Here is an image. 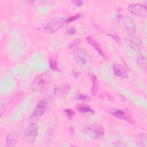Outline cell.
Instances as JSON below:
<instances>
[{
	"instance_id": "4",
	"label": "cell",
	"mask_w": 147,
	"mask_h": 147,
	"mask_svg": "<svg viewBox=\"0 0 147 147\" xmlns=\"http://www.w3.org/2000/svg\"><path fill=\"white\" fill-rule=\"evenodd\" d=\"M51 80V75L49 72L42 73L37 76L32 84V91L36 93L41 92Z\"/></svg>"
},
{
	"instance_id": "10",
	"label": "cell",
	"mask_w": 147,
	"mask_h": 147,
	"mask_svg": "<svg viewBox=\"0 0 147 147\" xmlns=\"http://www.w3.org/2000/svg\"><path fill=\"white\" fill-rule=\"evenodd\" d=\"M47 109V102L44 100H39L32 114L33 118L40 117L43 115Z\"/></svg>"
},
{
	"instance_id": "15",
	"label": "cell",
	"mask_w": 147,
	"mask_h": 147,
	"mask_svg": "<svg viewBox=\"0 0 147 147\" xmlns=\"http://www.w3.org/2000/svg\"><path fill=\"white\" fill-rule=\"evenodd\" d=\"M75 108L78 111L82 113H94V110L90 107H89L88 105L82 104V103H79L77 105Z\"/></svg>"
},
{
	"instance_id": "5",
	"label": "cell",
	"mask_w": 147,
	"mask_h": 147,
	"mask_svg": "<svg viewBox=\"0 0 147 147\" xmlns=\"http://www.w3.org/2000/svg\"><path fill=\"white\" fill-rule=\"evenodd\" d=\"M118 22L121 28L127 35H134L136 32V25L133 20L127 16H121L118 17Z\"/></svg>"
},
{
	"instance_id": "22",
	"label": "cell",
	"mask_w": 147,
	"mask_h": 147,
	"mask_svg": "<svg viewBox=\"0 0 147 147\" xmlns=\"http://www.w3.org/2000/svg\"><path fill=\"white\" fill-rule=\"evenodd\" d=\"M75 6H78V7H80L81 6L83 5V2L82 1H74L72 2Z\"/></svg>"
},
{
	"instance_id": "11",
	"label": "cell",
	"mask_w": 147,
	"mask_h": 147,
	"mask_svg": "<svg viewBox=\"0 0 147 147\" xmlns=\"http://www.w3.org/2000/svg\"><path fill=\"white\" fill-rule=\"evenodd\" d=\"M113 72L119 78H126L128 77V72L126 68L121 64H114L113 66Z\"/></svg>"
},
{
	"instance_id": "2",
	"label": "cell",
	"mask_w": 147,
	"mask_h": 147,
	"mask_svg": "<svg viewBox=\"0 0 147 147\" xmlns=\"http://www.w3.org/2000/svg\"><path fill=\"white\" fill-rule=\"evenodd\" d=\"M65 22L61 17H56L46 22L38 28V30L45 34H52L60 29Z\"/></svg>"
},
{
	"instance_id": "8",
	"label": "cell",
	"mask_w": 147,
	"mask_h": 147,
	"mask_svg": "<svg viewBox=\"0 0 147 147\" xmlns=\"http://www.w3.org/2000/svg\"><path fill=\"white\" fill-rule=\"evenodd\" d=\"M126 44L132 49L138 52L142 47V42L139 38L134 35H127L124 38Z\"/></svg>"
},
{
	"instance_id": "13",
	"label": "cell",
	"mask_w": 147,
	"mask_h": 147,
	"mask_svg": "<svg viewBox=\"0 0 147 147\" xmlns=\"http://www.w3.org/2000/svg\"><path fill=\"white\" fill-rule=\"evenodd\" d=\"M87 41L93 47V48L98 52V53L102 56L103 57H105V53L100 47V45H99V44L92 37V36H88L87 38H86Z\"/></svg>"
},
{
	"instance_id": "12",
	"label": "cell",
	"mask_w": 147,
	"mask_h": 147,
	"mask_svg": "<svg viewBox=\"0 0 147 147\" xmlns=\"http://www.w3.org/2000/svg\"><path fill=\"white\" fill-rule=\"evenodd\" d=\"M18 134L15 131L9 133L5 139V146L12 147L16 146L18 142Z\"/></svg>"
},
{
	"instance_id": "9",
	"label": "cell",
	"mask_w": 147,
	"mask_h": 147,
	"mask_svg": "<svg viewBox=\"0 0 147 147\" xmlns=\"http://www.w3.org/2000/svg\"><path fill=\"white\" fill-rule=\"evenodd\" d=\"M110 113L119 119H121L129 122H131V115L128 110L125 109H112L110 110Z\"/></svg>"
},
{
	"instance_id": "3",
	"label": "cell",
	"mask_w": 147,
	"mask_h": 147,
	"mask_svg": "<svg viewBox=\"0 0 147 147\" xmlns=\"http://www.w3.org/2000/svg\"><path fill=\"white\" fill-rule=\"evenodd\" d=\"M82 132L84 136L91 139H98L105 134L104 127L98 123H90L83 126Z\"/></svg>"
},
{
	"instance_id": "14",
	"label": "cell",
	"mask_w": 147,
	"mask_h": 147,
	"mask_svg": "<svg viewBox=\"0 0 147 147\" xmlns=\"http://www.w3.org/2000/svg\"><path fill=\"white\" fill-rule=\"evenodd\" d=\"M137 64L138 67L144 71H146L147 62L146 58L144 55H140L137 58Z\"/></svg>"
},
{
	"instance_id": "20",
	"label": "cell",
	"mask_w": 147,
	"mask_h": 147,
	"mask_svg": "<svg viewBox=\"0 0 147 147\" xmlns=\"http://www.w3.org/2000/svg\"><path fill=\"white\" fill-rule=\"evenodd\" d=\"M66 33L68 34H74L76 33V29L73 27H70L66 30Z\"/></svg>"
},
{
	"instance_id": "18",
	"label": "cell",
	"mask_w": 147,
	"mask_h": 147,
	"mask_svg": "<svg viewBox=\"0 0 147 147\" xmlns=\"http://www.w3.org/2000/svg\"><path fill=\"white\" fill-rule=\"evenodd\" d=\"M80 17V14H76L73 16H71L69 18H68L66 20H65V22L66 23H69L72 21H74L76 20H78V18H79V17Z\"/></svg>"
},
{
	"instance_id": "1",
	"label": "cell",
	"mask_w": 147,
	"mask_h": 147,
	"mask_svg": "<svg viewBox=\"0 0 147 147\" xmlns=\"http://www.w3.org/2000/svg\"><path fill=\"white\" fill-rule=\"evenodd\" d=\"M72 54L77 64L82 70H87L91 66V59L85 49L75 48Z\"/></svg>"
},
{
	"instance_id": "21",
	"label": "cell",
	"mask_w": 147,
	"mask_h": 147,
	"mask_svg": "<svg viewBox=\"0 0 147 147\" xmlns=\"http://www.w3.org/2000/svg\"><path fill=\"white\" fill-rule=\"evenodd\" d=\"M64 111H65V113H66L67 115L69 118H71L74 115V112L72 110H70V109H65V110H64Z\"/></svg>"
},
{
	"instance_id": "16",
	"label": "cell",
	"mask_w": 147,
	"mask_h": 147,
	"mask_svg": "<svg viewBox=\"0 0 147 147\" xmlns=\"http://www.w3.org/2000/svg\"><path fill=\"white\" fill-rule=\"evenodd\" d=\"M90 78L91 79V81L92 82V86L91 89V94H92L94 96L95 95L96 92V77L94 75H91Z\"/></svg>"
},
{
	"instance_id": "19",
	"label": "cell",
	"mask_w": 147,
	"mask_h": 147,
	"mask_svg": "<svg viewBox=\"0 0 147 147\" xmlns=\"http://www.w3.org/2000/svg\"><path fill=\"white\" fill-rule=\"evenodd\" d=\"M80 43H81V40H80L76 39V40L72 41L68 46H69V48H73V47H75L76 46L79 45Z\"/></svg>"
},
{
	"instance_id": "6",
	"label": "cell",
	"mask_w": 147,
	"mask_h": 147,
	"mask_svg": "<svg viewBox=\"0 0 147 147\" xmlns=\"http://www.w3.org/2000/svg\"><path fill=\"white\" fill-rule=\"evenodd\" d=\"M38 135V125L36 122H32L26 127L24 131V138L26 142L33 143Z\"/></svg>"
},
{
	"instance_id": "23",
	"label": "cell",
	"mask_w": 147,
	"mask_h": 147,
	"mask_svg": "<svg viewBox=\"0 0 147 147\" xmlns=\"http://www.w3.org/2000/svg\"><path fill=\"white\" fill-rule=\"evenodd\" d=\"M79 99H80L81 100H85L87 99H88V98L86 96H84L83 95H80L79 96Z\"/></svg>"
},
{
	"instance_id": "17",
	"label": "cell",
	"mask_w": 147,
	"mask_h": 147,
	"mask_svg": "<svg viewBox=\"0 0 147 147\" xmlns=\"http://www.w3.org/2000/svg\"><path fill=\"white\" fill-rule=\"evenodd\" d=\"M49 67L53 71H60V69L57 66V63L53 60H51L49 61Z\"/></svg>"
},
{
	"instance_id": "7",
	"label": "cell",
	"mask_w": 147,
	"mask_h": 147,
	"mask_svg": "<svg viewBox=\"0 0 147 147\" xmlns=\"http://www.w3.org/2000/svg\"><path fill=\"white\" fill-rule=\"evenodd\" d=\"M128 11L137 16L146 17L147 16V7L146 5L141 3H133L128 6Z\"/></svg>"
}]
</instances>
